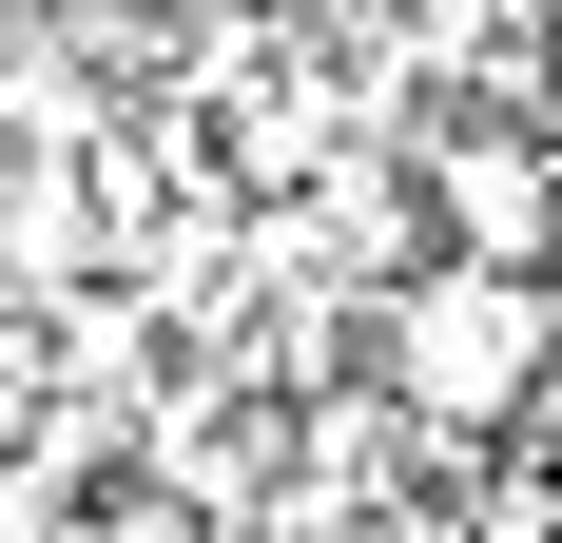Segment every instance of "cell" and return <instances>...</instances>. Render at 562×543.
<instances>
[{
  "mask_svg": "<svg viewBox=\"0 0 562 543\" xmlns=\"http://www.w3.org/2000/svg\"><path fill=\"white\" fill-rule=\"evenodd\" d=\"M524 446H543V466H562V350H543V408H524Z\"/></svg>",
  "mask_w": 562,
  "mask_h": 543,
  "instance_id": "obj_5",
  "label": "cell"
},
{
  "mask_svg": "<svg viewBox=\"0 0 562 543\" xmlns=\"http://www.w3.org/2000/svg\"><path fill=\"white\" fill-rule=\"evenodd\" d=\"M78 272H116V195H98V156L20 136L0 156V291H78Z\"/></svg>",
  "mask_w": 562,
  "mask_h": 543,
  "instance_id": "obj_3",
  "label": "cell"
},
{
  "mask_svg": "<svg viewBox=\"0 0 562 543\" xmlns=\"http://www.w3.org/2000/svg\"><path fill=\"white\" fill-rule=\"evenodd\" d=\"M543 350H562V272H505V253H427L369 311V369L427 408L447 446H505L543 408Z\"/></svg>",
  "mask_w": 562,
  "mask_h": 543,
  "instance_id": "obj_1",
  "label": "cell"
},
{
  "mask_svg": "<svg viewBox=\"0 0 562 543\" xmlns=\"http://www.w3.org/2000/svg\"><path fill=\"white\" fill-rule=\"evenodd\" d=\"M427 214H447V253L562 272V117H485V98H447V117H427Z\"/></svg>",
  "mask_w": 562,
  "mask_h": 543,
  "instance_id": "obj_2",
  "label": "cell"
},
{
  "mask_svg": "<svg viewBox=\"0 0 562 543\" xmlns=\"http://www.w3.org/2000/svg\"><path fill=\"white\" fill-rule=\"evenodd\" d=\"M58 388H78V369H58V291H0V446L40 428Z\"/></svg>",
  "mask_w": 562,
  "mask_h": 543,
  "instance_id": "obj_4",
  "label": "cell"
}]
</instances>
